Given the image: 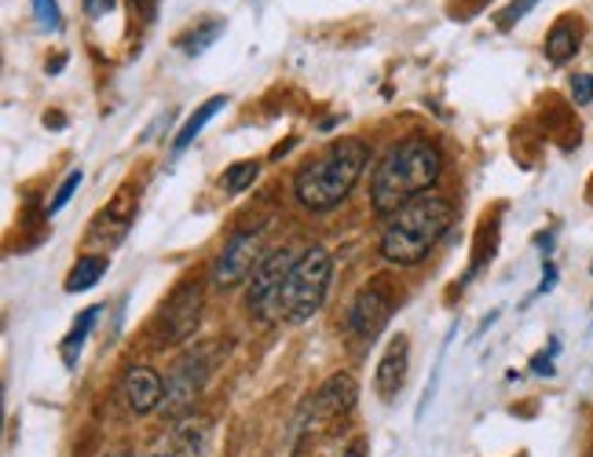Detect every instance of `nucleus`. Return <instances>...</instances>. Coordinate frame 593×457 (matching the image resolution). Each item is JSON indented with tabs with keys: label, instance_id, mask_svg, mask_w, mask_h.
I'll list each match as a JSON object with an SVG mask.
<instances>
[{
	"label": "nucleus",
	"instance_id": "obj_26",
	"mask_svg": "<svg viewBox=\"0 0 593 457\" xmlns=\"http://www.w3.org/2000/svg\"><path fill=\"white\" fill-rule=\"evenodd\" d=\"M554 356H557V345H549V351H543V356L532 359V370L543 373V377H549V373H554Z\"/></svg>",
	"mask_w": 593,
	"mask_h": 457
},
{
	"label": "nucleus",
	"instance_id": "obj_14",
	"mask_svg": "<svg viewBox=\"0 0 593 457\" xmlns=\"http://www.w3.org/2000/svg\"><path fill=\"white\" fill-rule=\"evenodd\" d=\"M579 40H582L579 23L571 15H560L554 29L546 34V59L554 62V67H565V62L579 51Z\"/></svg>",
	"mask_w": 593,
	"mask_h": 457
},
{
	"label": "nucleus",
	"instance_id": "obj_11",
	"mask_svg": "<svg viewBox=\"0 0 593 457\" xmlns=\"http://www.w3.org/2000/svg\"><path fill=\"white\" fill-rule=\"evenodd\" d=\"M205 440H210V424L205 421H180L176 429L162 432L151 443L147 457H202Z\"/></svg>",
	"mask_w": 593,
	"mask_h": 457
},
{
	"label": "nucleus",
	"instance_id": "obj_28",
	"mask_svg": "<svg viewBox=\"0 0 593 457\" xmlns=\"http://www.w3.org/2000/svg\"><path fill=\"white\" fill-rule=\"evenodd\" d=\"M554 286H557V267L546 264V267H543V286H538V293H549Z\"/></svg>",
	"mask_w": 593,
	"mask_h": 457
},
{
	"label": "nucleus",
	"instance_id": "obj_30",
	"mask_svg": "<svg viewBox=\"0 0 593 457\" xmlns=\"http://www.w3.org/2000/svg\"><path fill=\"white\" fill-rule=\"evenodd\" d=\"M114 457H132V454H114Z\"/></svg>",
	"mask_w": 593,
	"mask_h": 457
},
{
	"label": "nucleus",
	"instance_id": "obj_22",
	"mask_svg": "<svg viewBox=\"0 0 593 457\" xmlns=\"http://www.w3.org/2000/svg\"><path fill=\"white\" fill-rule=\"evenodd\" d=\"M34 15H37V23L45 26V29H59L62 26V15H59L56 0H34Z\"/></svg>",
	"mask_w": 593,
	"mask_h": 457
},
{
	"label": "nucleus",
	"instance_id": "obj_20",
	"mask_svg": "<svg viewBox=\"0 0 593 457\" xmlns=\"http://www.w3.org/2000/svg\"><path fill=\"white\" fill-rule=\"evenodd\" d=\"M535 4H538V0H509L502 12H498V29H513V26L520 23V19L532 12Z\"/></svg>",
	"mask_w": 593,
	"mask_h": 457
},
{
	"label": "nucleus",
	"instance_id": "obj_29",
	"mask_svg": "<svg viewBox=\"0 0 593 457\" xmlns=\"http://www.w3.org/2000/svg\"><path fill=\"white\" fill-rule=\"evenodd\" d=\"M45 124H51V129H62V113H45Z\"/></svg>",
	"mask_w": 593,
	"mask_h": 457
},
{
	"label": "nucleus",
	"instance_id": "obj_24",
	"mask_svg": "<svg viewBox=\"0 0 593 457\" xmlns=\"http://www.w3.org/2000/svg\"><path fill=\"white\" fill-rule=\"evenodd\" d=\"M367 454V443L359 440H348V443H334V446H327V450H322L319 457H363Z\"/></svg>",
	"mask_w": 593,
	"mask_h": 457
},
{
	"label": "nucleus",
	"instance_id": "obj_6",
	"mask_svg": "<svg viewBox=\"0 0 593 457\" xmlns=\"http://www.w3.org/2000/svg\"><path fill=\"white\" fill-rule=\"evenodd\" d=\"M198 322H202V286L187 278L173 289V297L162 308V345H183L194 337Z\"/></svg>",
	"mask_w": 593,
	"mask_h": 457
},
{
	"label": "nucleus",
	"instance_id": "obj_4",
	"mask_svg": "<svg viewBox=\"0 0 593 457\" xmlns=\"http://www.w3.org/2000/svg\"><path fill=\"white\" fill-rule=\"evenodd\" d=\"M330 275H334V256L322 245H308L305 253H297V264L289 267L283 293H278L275 315L294 322V326L308 322L322 308V300H327Z\"/></svg>",
	"mask_w": 593,
	"mask_h": 457
},
{
	"label": "nucleus",
	"instance_id": "obj_8",
	"mask_svg": "<svg viewBox=\"0 0 593 457\" xmlns=\"http://www.w3.org/2000/svg\"><path fill=\"white\" fill-rule=\"evenodd\" d=\"M294 264H297V253H289V249H278V253H272L268 260H260V267L253 272V282H249V293H246V308L264 318L275 315L278 293H283V282Z\"/></svg>",
	"mask_w": 593,
	"mask_h": 457
},
{
	"label": "nucleus",
	"instance_id": "obj_10",
	"mask_svg": "<svg viewBox=\"0 0 593 457\" xmlns=\"http://www.w3.org/2000/svg\"><path fill=\"white\" fill-rule=\"evenodd\" d=\"M389 315H392V293L378 278V282H370L367 289H359V297L352 300V308H348L352 337H359V340L378 337L384 329V322H389Z\"/></svg>",
	"mask_w": 593,
	"mask_h": 457
},
{
	"label": "nucleus",
	"instance_id": "obj_16",
	"mask_svg": "<svg viewBox=\"0 0 593 457\" xmlns=\"http://www.w3.org/2000/svg\"><path fill=\"white\" fill-rule=\"evenodd\" d=\"M107 267H110V260L103 253L81 256L67 275V293H85V289H92L103 275H107Z\"/></svg>",
	"mask_w": 593,
	"mask_h": 457
},
{
	"label": "nucleus",
	"instance_id": "obj_18",
	"mask_svg": "<svg viewBox=\"0 0 593 457\" xmlns=\"http://www.w3.org/2000/svg\"><path fill=\"white\" fill-rule=\"evenodd\" d=\"M96 318H99V308H85L81 311V318L74 322V329L67 334V340H62V362H67V366H74L78 362L81 348H85V337L92 334V326H96Z\"/></svg>",
	"mask_w": 593,
	"mask_h": 457
},
{
	"label": "nucleus",
	"instance_id": "obj_15",
	"mask_svg": "<svg viewBox=\"0 0 593 457\" xmlns=\"http://www.w3.org/2000/svg\"><path fill=\"white\" fill-rule=\"evenodd\" d=\"M224 107H227V96H213V99H205L202 107H198V110L191 113V118L183 121V129L176 132V140H173V151L180 154V151H187V147H191V143L198 140V132H202L205 124H210V121H213L216 113H221Z\"/></svg>",
	"mask_w": 593,
	"mask_h": 457
},
{
	"label": "nucleus",
	"instance_id": "obj_5",
	"mask_svg": "<svg viewBox=\"0 0 593 457\" xmlns=\"http://www.w3.org/2000/svg\"><path fill=\"white\" fill-rule=\"evenodd\" d=\"M210 366H213L210 351H187L183 359L173 362L169 377H165V399H162L169 418H183V413L194 407L205 381H210Z\"/></svg>",
	"mask_w": 593,
	"mask_h": 457
},
{
	"label": "nucleus",
	"instance_id": "obj_1",
	"mask_svg": "<svg viewBox=\"0 0 593 457\" xmlns=\"http://www.w3.org/2000/svg\"><path fill=\"white\" fill-rule=\"evenodd\" d=\"M443 158L436 151V143L411 136L384 154L381 165L373 169L370 180V202L373 213L392 216L395 209H403L407 202H414L418 194H425L429 187L440 180Z\"/></svg>",
	"mask_w": 593,
	"mask_h": 457
},
{
	"label": "nucleus",
	"instance_id": "obj_17",
	"mask_svg": "<svg viewBox=\"0 0 593 457\" xmlns=\"http://www.w3.org/2000/svg\"><path fill=\"white\" fill-rule=\"evenodd\" d=\"M221 34H224V19L210 15V19H202V23H194L191 29H187V34L176 37V48H180L183 56H202V51L210 48Z\"/></svg>",
	"mask_w": 593,
	"mask_h": 457
},
{
	"label": "nucleus",
	"instance_id": "obj_13",
	"mask_svg": "<svg viewBox=\"0 0 593 457\" xmlns=\"http://www.w3.org/2000/svg\"><path fill=\"white\" fill-rule=\"evenodd\" d=\"M407 384V337H395L384 356L378 362V373H373V388L384 402H392Z\"/></svg>",
	"mask_w": 593,
	"mask_h": 457
},
{
	"label": "nucleus",
	"instance_id": "obj_3",
	"mask_svg": "<svg viewBox=\"0 0 593 457\" xmlns=\"http://www.w3.org/2000/svg\"><path fill=\"white\" fill-rule=\"evenodd\" d=\"M370 161V147L363 140H341L322 158L308 161L297 172L294 194L297 202L311 213H327L348 199V191L359 183L363 169Z\"/></svg>",
	"mask_w": 593,
	"mask_h": 457
},
{
	"label": "nucleus",
	"instance_id": "obj_7",
	"mask_svg": "<svg viewBox=\"0 0 593 457\" xmlns=\"http://www.w3.org/2000/svg\"><path fill=\"white\" fill-rule=\"evenodd\" d=\"M257 260H260V231H238V234H232V242L221 249V256H216L210 282L216 289L242 286L249 272H257L260 267Z\"/></svg>",
	"mask_w": 593,
	"mask_h": 457
},
{
	"label": "nucleus",
	"instance_id": "obj_25",
	"mask_svg": "<svg viewBox=\"0 0 593 457\" xmlns=\"http://www.w3.org/2000/svg\"><path fill=\"white\" fill-rule=\"evenodd\" d=\"M132 4V12H137L143 23H154V19H158V8H162V0H129Z\"/></svg>",
	"mask_w": 593,
	"mask_h": 457
},
{
	"label": "nucleus",
	"instance_id": "obj_27",
	"mask_svg": "<svg viewBox=\"0 0 593 457\" xmlns=\"http://www.w3.org/2000/svg\"><path fill=\"white\" fill-rule=\"evenodd\" d=\"M114 4H118V0H85V12H88L92 19H103Z\"/></svg>",
	"mask_w": 593,
	"mask_h": 457
},
{
	"label": "nucleus",
	"instance_id": "obj_23",
	"mask_svg": "<svg viewBox=\"0 0 593 457\" xmlns=\"http://www.w3.org/2000/svg\"><path fill=\"white\" fill-rule=\"evenodd\" d=\"M571 96L579 107H593V74H576L571 77Z\"/></svg>",
	"mask_w": 593,
	"mask_h": 457
},
{
	"label": "nucleus",
	"instance_id": "obj_19",
	"mask_svg": "<svg viewBox=\"0 0 593 457\" xmlns=\"http://www.w3.org/2000/svg\"><path fill=\"white\" fill-rule=\"evenodd\" d=\"M257 172H260V161H235L232 169L224 172V191L227 194H242L246 187H253Z\"/></svg>",
	"mask_w": 593,
	"mask_h": 457
},
{
	"label": "nucleus",
	"instance_id": "obj_9",
	"mask_svg": "<svg viewBox=\"0 0 593 457\" xmlns=\"http://www.w3.org/2000/svg\"><path fill=\"white\" fill-rule=\"evenodd\" d=\"M356 396H359L356 381H352L348 373H334V377L308 399V407H305L308 424H300L297 432H311V424H327V421L345 418V413H352V407H356Z\"/></svg>",
	"mask_w": 593,
	"mask_h": 457
},
{
	"label": "nucleus",
	"instance_id": "obj_21",
	"mask_svg": "<svg viewBox=\"0 0 593 457\" xmlns=\"http://www.w3.org/2000/svg\"><path fill=\"white\" fill-rule=\"evenodd\" d=\"M78 187H81V169H74V172H67V180H62V183H59V191H56V199H51V202H48V216H51V213H59V209H62V205H67L70 199H74V191H78Z\"/></svg>",
	"mask_w": 593,
	"mask_h": 457
},
{
	"label": "nucleus",
	"instance_id": "obj_12",
	"mask_svg": "<svg viewBox=\"0 0 593 457\" xmlns=\"http://www.w3.org/2000/svg\"><path fill=\"white\" fill-rule=\"evenodd\" d=\"M121 396L129 402L132 413H151L162 407L165 399V381L151 366H132L121 381Z\"/></svg>",
	"mask_w": 593,
	"mask_h": 457
},
{
	"label": "nucleus",
	"instance_id": "obj_2",
	"mask_svg": "<svg viewBox=\"0 0 593 457\" xmlns=\"http://www.w3.org/2000/svg\"><path fill=\"white\" fill-rule=\"evenodd\" d=\"M454 220V205L440 194H418L403 209H395L384 224L381 234V256L389 264L414 267L432 253L436 242L447 234Z\"/></svg>",
	"mask_w": 593,
	"mask_h": 457
}]
</instances>
